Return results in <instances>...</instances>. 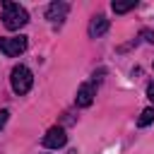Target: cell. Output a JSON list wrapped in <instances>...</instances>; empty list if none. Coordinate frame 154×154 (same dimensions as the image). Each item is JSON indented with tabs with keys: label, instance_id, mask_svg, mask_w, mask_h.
<instances>
[{
	"label": "cell",
	"instance_id": "1",
	"mask_svg": "<svg viewBox=\"0 0 154 154\" xmlns=\"http://www.w3.org/2000/svg\"><path fill=\"white\" fill-rule=\"evenodd\" d=\"M26 22H29V12H26L22 5L10 2V0L2 2V24H5V29L17 31V29H22Z\"/></svg>",
	"mask_w": 154,
	"mask_h": 154
},
{
	"label": "cell",
	"instance_id": "2",
	"mask_svg": "<svg viewBox=\"0 0 154 154\" xmlns=\"http://www.w3.org/2000/svg\"><path fill=\"white\" fill-rule=\"evenodd\" d=\"M10 84H12L14 94H26V91L31 89V84H34V75H31V70H29V67H24V65L12 67Z\"/></svg>",
	"mask_w": 154,
	"mask_h": 154
},
{
	"label": "cell",
	"instance_id": "3",
	"mask_svg": "<svg viewBox=\"0 0 154 154\" xmlns=\"http://www.w3.org/2000/svg\"><path fill=\"white\" fill-rule=\"evenodd\" d=\"M26 36H0V51L7 55V58H14L19 53L26 51Z\"/></svg>",
	"mask_w": 154,
	"mask_h": 154
},
{
	"label": "cell",
	"instance_id": "4",
	"mask_svg": "<svg viewBox=\"0 0 154 154\" xmlns=\"http://www.w3.org/2000/svg\"><path fill=\"white\" fill-rule=\"evenodd\" d=\"M65 142H67V135H65V130L63 128H51L46 135H43V147H48V149H60V147H65Z\"/></svg>",
	"mask_w": 154,
	"mask_h": 154
},
{
	"label": "cell",
	"instance_id": "5",
	"mask_svg": "<svg viewBox=\"0 0 154 154\" xmlns=\"http://www.w3.org/2000/svg\"><path fill=\"white\" fill-rule=\"evenodd\" d=\"M94 96H96V89H94V84H91V82L79 84V89H77V106H82V108L91 106Z\"/></svg>",
	"mask_w": 154,
	"mask_h": 154
},
{
	"label": "cell",
	"instance_id": "6",
	"mask_svg": "<svg viewBox=\"0 0 154 154\" xmlns=\"http://www.w3.org/2000/svg\"><path fill=\"white\" fill-rule=\"evenodd\" d=\"M108 26H111V22H108L103 14H96V17L89 22V36H91V38H99V36H103V34L108 31Z\"/></svg>",
	"mask_w": 154,
	"mask_h": 154
},
{
	"label": "cell",
	"instance_id": "7",
	"mask_svg": "<svg viewBox=\"0 0 154 154\" xmlns=\"http://www.w3.org/2000/svg\"><path fill=\"white\" fill-rule=\"evenodd\" d=\"M67 10H70L67 2H51L48 10H46V19H51V22H60V19H65Z\"/></svg>",
	"mask_w": 154,
	"mask_h": 154
},
{
	"label": "cell",
	"instance_id": "8",
	"mask_svg": "<svg viewBox=\"0 0 154 154\" xmlns=\"http://www.w3.org/2000/svg\"><path fill=\"white\" fill-rule=\"evenodd\" d=\"M152 123H154V106L144 108V111L140 113V118H137V125H140V128H147V125H152Z\"/></svg>",
	"mask_w": 154,
	"mask_h": 154
},
{
	"label": "cell",
	"instance_id": "9",
	"mask_svg": "<svg viewBox=\"0 0 154 154\" xmlns=\"http://www.w3.org/2000/svg\"><path fill=\"white\" fill-rule=\"evenodd\" d=\"M135 5H137L135 0H128V2H118V0H116V2L111 5V7H113V12H116V14H125V12L135 10Z\"/></svg>",
	"mask_w": 154,
	"mask_h": 154
},
{
	"label": "cell",
	"instance_id": "10",
	"mask_svg": "<svg viewBox=\"0 0 154 154\" xmlns=\"http://www.w3.org/2000/svg\"><path fill=\"white\" fill-rule=\"evenodd\" d=\"M142 36H144V41L154 43V31H149V29H142Z\"/></svg>",
	"mask_w": 154,
	"mask_h": 154
},
{
	"label": "cell",
	"instance_id": "11",
	"mask_svg": "<svg viewBox=\"0 0 154 154\" xmlns=\"http://www.w3.org/2000/svg\"><path fill=\"white\" fill-rule=\"evenodd\" d=\"M7 118H10V111H0V130L5 128V123H7Z\"/></svg>",
	"mask_w": 154,
	"mask_h": 154
},
{
	"label": "cell",
	"instance_id": "12",
	"mask_svg": "<svg viewBox=\"0 0 154 154\" xmlns=\"http://www.w3.org/2000/svg\"><path fill=\"white\" fill-rule=\"evenodd\" d=\"M147 99H149V101L154 103V82H152V84L147 87Z\"/></svg>",
	"mask_w": 154,
	"mask_h": 154
}]
</instances>
